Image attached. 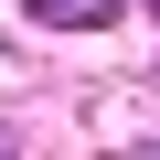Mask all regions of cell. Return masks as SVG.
<instances>
[{"instance_id": "cell-2", "label": "cell", "mask_w": 160, "mask_h": 160, "mask_svg": "<svg viewBox=\"0 0 160 160\" xmlns=\"http://www.w3.org/2000/svg\"><path fill=\"white\" fill-rule=\"evenodd\" d=\"M0 160H11V128H0Z\"/></svg>"}, {"instance_id": "cell-1", "label": "cell", "mask_w": 160, "mask_h": 160, "mask_svg": "<svg viewBox=\"0 0 160 160\" xmlns=\"http://www.w3.org/2000/svg\"><path fill=\"white\" fill-rule=\"evenodd\" d=\"M118 11H128V0H32V22H53V32H96Z\"/></svg>"}]
</instances>
